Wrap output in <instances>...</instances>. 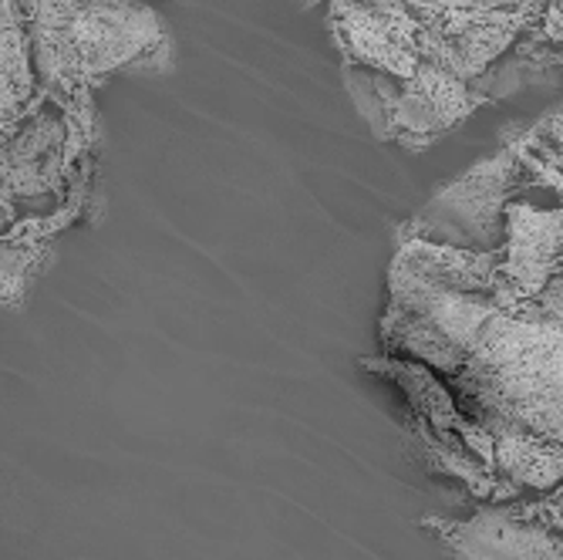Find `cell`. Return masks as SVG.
<instances>
[{
    "instance_id": "1",
    "label": "cell",
    "mask_w": 563,
    "mask_h": 560,
    "mask_svg": "<svg viewBox=\"0 0 563 560\" xmlns=\"http://www.w3.org/2000/svg\"><path fill=\"white\" fill-rule=\"evenodd\" d=\"M382 341L442 378L470 449L514 490L560 483L563 284L520 300L496 253L395 237Z\"/></svg>"
},
{
    "instance_id": "2",
    "label": "cell",
    "mask_w": 563,
    "mask_h": 560,
    "mask_svg": "<svg viewBox=\"0 0 563 560\" xmlns=\"http://www.w3.org/2000/svg\"><path fill=\"white\" fill-rule=\"evenodd\" d=\"M31 44L34 91L85 101L119 72H169L173 34L142 0H14Z\"/></svg>"
},
{
    "instance_id": "3",
    "label": "cell",
    "mask_w": 563,
    "mask_h": 560,
    "mask_svg": "<svg viewBox=\"0 0 563 560\" xmlns=\"http://www.w3.org/2000/svg\"><path fill=\"white\" fill-rule=\"evenodd\" d=\"M354 109L382 142L422 152L459 122L479 112L486 101L455 75L432 62H419L412 78H391L357 65H341Z\"/></svg>"
},
{
    "instance_id": "4",
    "label": "cell",
    "mask_w": 563,
    "mask_h": 560,
    "mask_svg": "<svg viewBox=\"0 0 563 560\" xmlns=\"http://www.w3.org/2000/svg\"><path fill=\"white\" fill-rule=\"evenodd\" d=\"M537 186L509 149H499L493 160L476 163L455 183L439 189L419 217L398 227V237L422 240L432 246L496 253L503 246V217L514 199Z\"/></svg>"
},
{
    "instance_id": "5",
    "label": "cell",
    "mask_w": 563,
    "mask_h": 560,
    "mask_svg": "<svg viewBox=\"0 0 563 560\" xmlns=\"http://www.w3.org/2000/svg\"><path fill=\"white\" fill-rule=\"evenodd\" d=\"M328 31L344 65L412 78L419 62L435 65L432 37L398 0L388 8L368 0H328Z\"/></svg>"
},
{
    "instance_id": "6",
    "label": "cell",
    "mask_w": 563,
    "mask_h": 560,
    "mask_svg": "<svg viewBox=\"0 0 563 560\" xmlns=\"http://www.w3.org/2000/svg\"><path fill=\"white\" fill-rule=\"evenodd\" d=\"M459 560H560V534L550 527V506L479 510L470 520H426Z\"/></svg>"
},
{
    "instance_id": "7",
    "label": "cell",
    "mask_w": 563,
    "mask_h": 560,
    "mask_svg": "<svg viewBox=\"0 0 563 560\" xmlns=\"http://www.w3.org/2000/svg\"><path fill=\"white\" fill-rule=\"evenodd\" d=\"M560 210H537L514 199L503 217V246L496 250L499 274L520 300H537L560 281Z\"/></svg>"
},
{
    "instance_id": "8",
    "label": "cell",
    "mask_w": 563,
    "mask_h": 560,
    "mask_svg": "<svg viewBox=\"0 0 563 560\" xmlns=\"http://www.w3.org/2000/svg\"><path fill=\"white\" fill-rule=\"evenodd\" d=\"M556 81H560V47L550 44L533 24L514 41V47L503 58H496L476 81H470V88L489 106V101L517 95L520 88L556 85Z\"/></svg>"
},
{
    "instance_id": "9",
    "label": "cell",
    "mask_w": 563,
    "mask_h": 560,
    "mask_svg": "<svg viewBox=\"0 0 563 560\" xmlns=\"http://www.w3.org/2000/svg\"><path fill=\"white\" fill-rule=\"evenodd\" d=\"M34 95L27 28L14 0H0V122H11Z\"/></svg>"
},
{
    "instance_id": "10",
    "label": "cell",
    "mask_w": 563,
    "mask_h": 560,
    "mask_svg": "<svg viewBox=\"0 0 563 560\" xmlns=\"http://www.w3.org/2000/svg\"><path fill=\"white\" fill-rule=\"evenodd\" d=\"M503 149L514 152L540 189L560 193V106L533 125H517L514 135L503 132Z\"/></svg>"
},
{
    "instance_id": "11",
    "label": "cell",
    "mask_w": 563,
    "mask_h": 560,
    "mask_svg": "<svg viewBox=\"0 0 563 560\" xmlns=\"http://www.w3.org/2000/svg\"><path fill=\"white\" fill-rule=\"evenodd\" d=\"M55 246H8L0 243V304L4 308H18L27 297L31 284L47 271Z\"/></svg>"
},
{
    "instance_id": "12",
    "label": "cell",
    "mask_w": 563,
    "mask_h": 560,
    "mask_svg": "<svg viewBox=\"0 0 563 560\" xmlns=\"http://www.w3.org/2000/svg\"><path fill=\"white\" fill-rule=\"evenodd\" d=\"M318 4H324V0H300V8H318ZM368 4L388 8V4H391V0H368Z\"/></svg>"
},
{
    "instance_id": "13",
    "label": "cell",
    "mask_w": 563,
    "mask_h": 560,
    "mask_svg": "<svg viewBox=\"0 0 563 560\" xmlns=\"http://www.w3.org/2000/svg\"><path fill=\"white\" fill-rule=\"evenodd\" d=\"M176 4H192V0H176Z\"/></svg>"
}]
</instances>
